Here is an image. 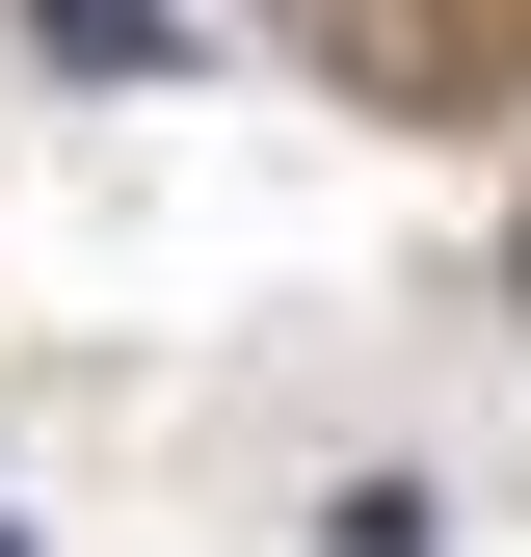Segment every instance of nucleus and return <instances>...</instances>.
Returning <instances> with one entry per match:
<instances>
[{"instance_id":"1","label":"nucleus","mask_w":531,"mask_h":557,"mask_svg":"<svg viewBox=\"0 0 531 557\" xmlns=\"http://www.w3.org/2000/svg\"><path fill=\"white\" fill-rule=\"evenodd\" d=\"M53 53H81V81H160V53H186V0H53Z\"/></svg>"},{"instance_id":"2","label":"nucleus","mask_w":531,"mask_h":557,"mask_svg":"<svg viewBox=\"0 0 531 557\" xmlns=\"http://www.w3.org/2000/svg\"><path fill=\"white\" fill-rule=\"evenodd\" d=\"M319 557H452V531H425V478H346V505H319Z\"/></svg>"},{"instance_id":"3","label":"nucleus","mask_w":531,"mask_h":557,"mask_svg":"<svg viewBox=\"0 0 531 557\" xmlns=\"http://www.w3.org/2000/svg\"><path fill=\"white\" fill-rule=\"evenodd\" d=\"M0 557H27V531H0Z\"/></svg>"}]
</instances>
